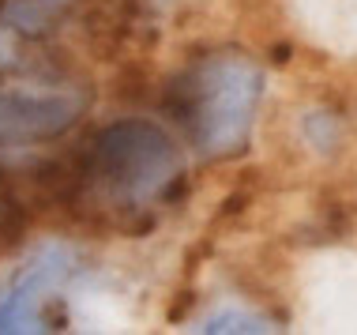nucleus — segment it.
<instances>
[{
  "label": "nucleus",
  "mask_w": 357,
  "mask_h": 335,
  "mask_svg": "<svg viewBox=\"0 0 357 335\" xmlns=\"http://www.w3.org/2000/svg\"><path fill=\"white\" fill-rule=\"evenodd\" d=\"M199 332H275L271 320L252 317V313H237V309H222L211 320L199 324Z\"/></svg>",
  "instance_id": "nucleus-4"
},
{
  "label": "nucleus",
  "mask_w": 357,
  "mask_h": 335,
  "mask_svg": "<svg viewBox=\"0 0 357 335\" xmlns=\"http://www.w3.org/2000/svg\"><path fill=\"white\" fill-rule=\"evenodd\" d=\"M264 94V72L241 53H211L169 83V110L207 158L245 151Z\"/></svg>",
  "instance_id": "nucleus-1"
},
{
  "label": "nucleus",
  "mask_w": 357,
  "mask_h": 335,
  "mask_svg": "<svg viewBox=\"0 0 357 335\" xmlns=\"http://www.w3.org/2000/svg\"><path fill=\"white\" fill-rule=\"evenodd\" d=\"M79 193H94L109 211H143L169 196L185 174L177 143L151 121H117L75 158Z\"/></svg>",
  "instance_id": "nucleus-2"
},
{
  "label": "nucleus",
  "mask_w": 357,
  "mask_h": 335,
  "mask_svg": "<svg viewBox=\"0 0 357 335\" xmlns=\"http://www.w3.org/2000/svg\"><path fill=\"white\" fill-rule=\"evenodd\" d=\"M72 256L61 245H45L34 256V264L12 283V290L0 298V332H42V317L38 305L45 302V294L68 275Z\"/></svg>",
  "instance_id": "nucleus-3"
}]
</instances>
